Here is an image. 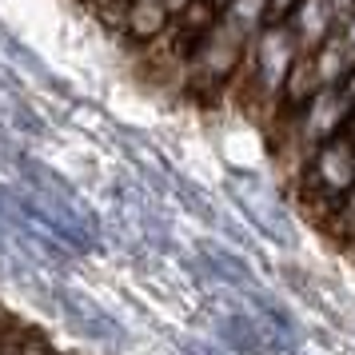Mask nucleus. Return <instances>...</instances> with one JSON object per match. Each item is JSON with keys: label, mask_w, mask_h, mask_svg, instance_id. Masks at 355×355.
Instances as JSON below:
<instances>
[{"label": "nucleus", "mask_w": 355, "mask_h": 355, "mask_svg": "<svg viewBox=\"0 0 355 355\" xmlns=\"http://www.w3.org/2000/svg\"><path fill=\"white\" fill-rule=\"evenodd\" d=\"M252 36L236 17H220L208 33L200 36L188 52V64H184V84H192L200 92H220L224 96L227 80L240 72L243 56L252 49Z\"/></svg>", "instance_id": "nucleus-1"}, {"label": "nucleus", "mask_w": 355, "mask_h": 355, "mask_svg": "<svg viewBox=\"0 0 355 355\" xmlns=\"http://www.w3.org/2000/svg\"><path fill=\"white\" fill-rule=\"evenodd\" d=\"M300 0H268V20H288Z\"/></svg>", "instance_id": "nucleus-12"}, {"label": "nucleus", "mask_w": 355, "mask_h": 355, "mask_svg": "<svg viewBox=\"0 0 355 355\" xmlns=\"http://www.w3.org/2000/svg\"><path fill=\"white\" fill-rule=\"evenodd\" d=\"M320 92V76H315V60H311V52L300 49L295 56V64H291L288 80H284V92H279V104L284 108H300L307 100Z\"/></svg>", "instance_id": "nucleus-7"}, {"label": "nucleus", "mask_w": 355, "mask_h": 355, "mask_svg": "<svg viewBox=\"0 0 355 355\" xmlns=\"http://www.w3.org/2000/svg\"><path fill=\"white\" fill-rule=\"evenodd\" d=\"M315 60V76H320V88H331V84H343V76L355 68V49L347 44L343 33H331L320 49L311 52Z\"/></svg>", "instance_id": "nucleus-6"}, {"label": "nucleus", "mask_w": 355, "mask_h": 355, "mask_svg": "<svg viewBox=\"0 0 355 355\" xmlns=\"http://www.w3.org/2000/svg\"><path fill=\"white\" fill-rule=\"evenodd\" d=\"M347 248H352V252H355V240H347Z\"/></svg>", "instance_id": "nucleus-17"}, {"label": "nucleus", "mask_w": 355, "mask_h": 355, "mask_svg": "<svg viewBox=\"0 0 355 355\" xmlns=\"http://www.w3.org/2000/svg\"><path fill=\"white\" fill-rule=\"evenodd\" d=\"M224 12L240 20L248 33H259V28L268 24V0H232Z\"/></svg>", "instance_id": "nucleus-8"}, {"label": "nucleus", "mask_w": 355, "mask_h": 355, "mask_svg": "<svg viewBox=\"0 0 355 355\" xmlns=\"http://www.w3.org/2000/svg\"><path fill=\"white\" fill-rule=\"evenodd\" d=\"M28 336V327L17 320H0V355H12L20 347V339Z\"/></svg>", "instance_id": "nucleus-9"}, {"label": "nucleus", "mask_w": 355, "mask_h": 355, "mask_svg": "<svg viewBox=\"0 0 355 355\" xmlns=\"http://www.w3.org/2000/svg\"><path fill=\"white\" fill-rule=\"evenodd\" d=\"M339 33L347 36V44H352V49H355V12H352V17H347V24H343Z\"/></svg>", "instance_id": "nucleus-15"}, {"label": "nucleus", "mask_w": 355, "mask_h": 355, "mask_svg": "<svg viewBox=\"0 0 355 355\" xmlns=\"http://www.w3.org/2000/svg\"><path fill=\"white\" fill-rule=\"evenodd\" d=\"M211 4H220V8H227V4H232V0H211Z\"/></svg>", "instance_id": "nucleus-16"}, {"label": "nucleus", "mask_w": 355, "mask_h": 355, "mask_svg": "<svg viewBox=\"0 0 355 355\" xmlns=\"http://www.w3.org/2000/svg\"><path fill=\"white\" fill-rule=\"evenodd\" d=\"M355 184V136L347 128L323 140L320 152H315V164L295 188L300 192H315V196H331V200H343V192Z\"/></svg>", "instance_id": "nucleus-2"}, {"label": "nucleus", "mask_w": 355, "mask_h": 355, "mask_svg": "<svg viewBox=\"0 0 355 355\" xmlns=\"http://www.w3.org/2000/svg\"><path fill=\"white\" fill-rule=\"evenodd\" d=\"M291 28H295V40H300V49L315 52L327 40L336 28V12H331V4L327 0H300L295 8H291Z\"/></svg>", "instance_id": "nucleus-5"}, {"label": "nucleus", "mask_w": 355, "mask_h": 355, "mask_svg": "<svg viewBox=\"0 0 355 355\" xmlns=\"http://www.w3.org/2000/svg\"><path fill=\"white\" fill-rule=\"evenodd\" d=\"M12 355H52V347H49L40 336H33V331H28V336L20 339V347H17Z\"/></svg>", "instance_id": "nucleus-11"}, {"label": "nucleus", "mask_w": 355, "mask_h": 355, "mask_svg": "<svg viewBox=\"0 0 355 355\" xmlns=\"http://www.w3.org/2000/svg\"><path fill=\"white\" fill-rule=\"evenodd\" d=\"M352 116H355V108H352V100H347V92H343V84L320 88V92L307 100V104H300V108H288L291 128L300 132L304 140H311L315 148H320L323 140L339 136V132L352 124Z\"/></svg>", "instance_id": "nucleus-3"}, {"label": "nucleus", "mask_w": 355, "mask_h": 355, "mask_svg": "<svg viewBox=\"0 0 355 355\" xmlns=\"http://www.w3.org/2000/svg\"><path fill=\"white\" fill-rule=\"evenodd\" d=\"M168 20H172V12H168V4L164 0H128V8H124V24H120V33L128 44H136V49H148L156 36L168 28Z\"/></svg>", "instance_id": "nucleus-4"}, {"label": "nucleus", "mask_w": 355, "mask_h": 355, "mask_svg": "<svg viewBox=\"0 0 355 355\" xmlns=\"http://www.w3.org/2000/svg\"><path fill=\"white\" fill-rule=\"evenodd\" d=\"M339 211H343V227H347V236L355 240V184L343 192V200H339Z\"/></svg>", "instance_id": "nucleus-10"}, {"label": "nucleus", "mask_w": 355, "mask_h": 355, "mask_svg": "<svg viewBox=\"0 0 355 355\" xmlns=\"http://www.w3.org/2000/svg\"><path fill=\"white\" fill-rule=\"evenodd\" d=\"M327 4H331V12H336V28H343L347 17L355 12V0H327Z\"/></svg>", "instance_id": "nucleus-13"}, {"label": "nucleus", "mask_w": 355, "mask_h": 355, "mask_svg": "<svg viewBox=\"0 0 355 355\" xmlns=\"http://www.w3.org/2000/svg\"><path fill=\"white\" fill-rule=\"evenodd\" d=\"M343 92H347V100H352V108H355V68L343 76Z\"/></svg>", "instance_id": "nucleus-14"}]
</instances>
